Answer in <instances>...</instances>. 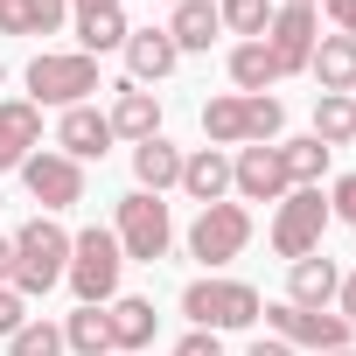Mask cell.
<instances>
[{"instance_id": "cell-40", "label": "cell", "mask_w": 356, "mask_h": 356, "mask_svg": "<svg viewBox=\"0 0 356 356\" xmlns=\"http://www.w3.org/2000/svg\"><path fill=\"white\" fill-rule=\"evenodd\" d=\"M280 8H321V0H280Z\"/></svg>"}, {"instance_id": "cell-21", "label": "cell", "mask_w": 356, "mask_h": 356, "mask_svg": "<svg viewBox=\"0 0 356 356\" xmlns=\"http://www.w3.org/2000/svg\"><path fill=\"white\" fill-rule=\"evenodd\" d=\"M70 22V0H0V35H56Z\"/></svg>"}, {"instance_id": "cell-33", "label": "cell", "mask_w": 356, "mask_h": 356, "mask_svg": "<svg viewBox=\"0 0 356 356\" xmlns=\"http://www.w3.org/2000/svg\"><path fill=\"white\" fill-rule=\"evenodd\" d=\"M22 321H29V300H22L15 286H0V335H15Z\"/></svg>"}, {"instance_id": "cell-24", "label": "cell", "mask_w": 356, "mask_h": 356, "mask_svg": "<svg viewBox=\"0 0 356 356\" xmlns=\"http://www.w3.org/2000/svg\"><path fill=\"white\" fill-rule=\"evenodd\" d=\"M231 84H238L245 98L273 91V84H280V63H273V49H266V42H238V49H231Z\"/></svg>"}, {"instance_id": "cell-12", "label": "cell", "mask_w": 356, "mask_h": 356, "mask_svg": "<svg viewBox=\"0 0 356 356\" xmlns=\"http://www.w3.org/2000/svg\"><path fill=\"white\" fill-rule=\"evenodd\" d=\"M105 147H112V119H105L98 105H70V112L56 119V154H70L77 168H84V161H105Z\"/></svg>"}, {"instance_id": "cell-30", "label": "cell", "mask_w": 356, "mask_h": 356, "mask_svg": "<svg viewBox=\"0 0 356 356\" xmlns=\"http://www.w3.org/2000/svg\"><path fill=\"white\" fill-rule=\"evenodd\" d=\"M8 356H63V328L42 321V314H29V321L8 335Z\"/></svg>"}, {"instance_id": "cell-3", "label": "cell", "mask_w": 356, "mask_h": 356, "mask_svg": "<svg viewBox=\"0 0 356 356\" xmlns=\"http://www.w3.org/2000/svg\"><path fill=\"white\" fill-rule=\"evenodd\" d=\"M119 273H126V252H119V238L112 231H77L70 238V293H77V307H105V300H119Z\"/></svg>"}, {"instance_id": "cell-44", "label": "cell", "mask_w": 356, "mask_h": 356, "mask_svg": "<svg viewBox=\"0 0 356 356\" xmlns=\"http://www.w3.org/2000/svg\"><path fill=\"white\" fill-rule=\"evenodd\" d=\"M349 105H356V91H349Z\"/></svg>"}, {"instance_id": "cell-7", "label": "cell", "mask_w": 356, "mask_h": 356, "mask_svg": "<svg viewBox=\"0 0 356 356\" xmlns=\"http://www.w3.org/2000/svg\"><path fill=\"white\" fill-rule=\"evenodd\" d=\"M245 245H252V210H245V203H210V210H196V224H189V259H203V266L217 273V266H231Z\"/></svg>"}, {"instance_id": "cell-38", "label": "cell", "mask_w": 356, "mask_h": 356, "mask_svg": "<svg viewBox=\"0 0 356 356\" xmlns=\"http://www.w3.org/2000/svg\"><path fill=\"white\" fill-rule=\"evenodd\" d=\"M15 280V238H0V286Z\"/></svg>"}, {"instance_id": "cell-27", "label": "cell", "mask_w": 356, "mask_h": 356, "mask_svg": "<svg viewBox=\"0 0 356 356\" xmlns=\"http://www.w3.org/2000/svg\"><path fill=\"white\" fill-rule=\"evenodd\" d=\"M63 349H77V356H119V349H112L105 307H77V314L63 321Z\"/></svg>"}, {"instance_id": "cell-13", "label": "cell", "mask_w": 356, "mask_h": 356, "mask_svg": "<svg viewBox=\"0 0 356 356\" xmlns=\"http://www.w3.org/2000/svg\"><path fill=\"white\" fill-rule=\"evenodd\" d=\"M175 189H182L189 203H224L231 196V154L224 147H196V154H182V182H175Z\"/></svg>"}, {"instance_id": "cell-28", "label": "cell", "mask_w": 356, "mask_h": 356, "mask_svg": "<svg viewBox=\"0 0 356 356\" xmlns=\"http://www.w3.org/2000/svg\"><path fill=\"white\" fill-rule=\"evenodd\" d=\"M203 140L210 147H245V98H210L203 105Z\"/></svg>"}, {"instance_id": "cell-20", "label": "cell", "mask_w": 356, "mask_h": 356, "mask_svg": "<svg viewBox=\"0 0 356 356\" xmlns=\"http://www.w3.org/2000/svg\"><path fill=\"white\" fill-rule=\"evenodd\" d=\"M105 321H112V349L119 356H133V349H147L154 342V300H140V293H119V300H105Z\"/></svg>"}, {"instance_id": "cell-15", "label": "cell", "mask_w": 356, "mask_h": 356, "mask_svg": "<svg viewBox=\"0 0 356 356\" xmlns=\"http://www.w3.org/2000/svg\"><path fill=\"white\" fill-rule=\"evenodd\" d=\"M105 119H112V140H133V147H140V140L161 133V98H154L147 84H119Z\"/></svg>"}, {"instance_id": "cell-41", "label": "cell", "mask_w": 356, "mask_h": 356, "mask_svg": "<svg viewBox=\"0 0 356 356\" xmlns=\"http://www.w3.org/2000/svg\"><path fill=\"white\" fill-rule=\"evenodd\" d=\"M321 356H356V349H321Z\"/></svg>"}, {"instance_id": "cell-25", "label": "cell", "mask_w": 356, "mask_h": 356, "mask_svg": "<svg viewBox=\"0 0 356 356\" xmlns=\"http://www.w3.org/2000/svg\"><path fill=\"white\" fill-rule=\"evenodd\" d=\"M280 147V168H286V182L293 189H321V168H328V147L307 133V140H273Z\"/></svg>"}, {"instance_id": "cell-37", "label": "cell", "mask_w": 356, "mask_h": 356, "mask_svg": "<svg viewBox=\"0 0 356 356\" xmlns=\"http://www.w3.org/2000/svg\"><path fill=\"white\" fill-rule=\"evenodd\" d=\"M245 356H293V349H286V342H280V335H259V342H252V349H245Z\"/></svg>"}, {"instance_id": "cell-26", "label": "cell", "mask_w": 356, "mask_h": 356, "mask_svg": "<svg viewBox=\"0 0 356 356\" xmlns=\"http://www.w3.org/2000/svg\"><path fill=\"white\" fill-rule=\"evenodd\" d=\"M314 140H321L328 154L356 140V105H349L342 91H321V98H314Z\"/></svg>"}, {"instance_id": "cell-4", "label": "cell", "mask_w": 356, "mask_h": 356, "mask_svg": "<svg viewBox=\"0 0 356 356\" xmlns=\"http://www.w3.org/2000/svg\"><path fill=\"white\" fill-rule=\"evenodd\" d=\"M91 91H98V56H84V49H42L35 63H29V105H91Z\"/></svg>"}, {"instance_id": "cell-29", "label": "cell", "mask_w": 356, "mask_h": 356, "mask_svg": "<svg viewBox=\"0 0 356 356\" xmlns=\"http://www.w3.org/2000/svg\"><path fill=\"white\" fill-rule=\"evenodd\" d=\"M238 98H245V91H238ZM280 126H286V105H280L273 91L245 98V147H273V140H280Z\"/></svg>"}, {"instance_id": "cell-39", "label": "cell", "mask_w": 356, "mask_h": 356, "mask_svg": "<svg viewBox=\"0 0 356 356\" xmlns=\"http://www.w3.org/2000/svg\"><path fill=\"white\" fill-rule=\"evenodd\" d=\"M70 8H77V15H91V8H119V0H70Z\"/></svg>"}, {"instance_id": "cell-19", "label": "cell", "mask_w": 356, "mask_h": 356, "mask_svg": "<svg viewBox=\"0 0 356 356\" xmlns=\"http://www.w3.org/2000/svg\"><path fill=\"white\" fill-rule=\"evenodd\" d=\"M133 182L147 189V196H168L175 182H182V147H175V140H140L133 147Z\"/></svg>"}, {"instance_id": "cell-32", "label": "cell", "mask_w": 356, "mask_h": 356, "mask_svg": "<svg viewBox=\"0 0 356 356\" xmlns=\"http://www.w3.org/2000/svg\"><path fill=\"white\" fill-rule=\"evenodd\" d=\"M328 217H342V224L356 231V175H342V182L328 189Z\"/></svg>"}, {"instance_id": "cell-6", "label": "cell", "mask_w": 356, "mask_h": 356, "mask_svg": "<svg viewBox=\"0 0 356 356\" xmlns=\"http://www.w3.org/2000/svg\"><path fill=\"white\" fill-rule=\"evenodd\" d=\"M321 231H328V196L321 189H286L280 210H273V252L293 266V259L321 252Z\"/></svg>"}, {"instance_id": "cell-8", "label": "cell", "mask_w": 356, "mask_h": 356, "mask_svg": "<svg viewBox=\"0 0 356 356\" xmlns=\"http://www.w3.org/2000/svg\"><path fill=\"white\" fill-rule=\"evenodd\" d=\"M266 328L286 342V349H349L356 342V328L342 321V314H328V307H293V300H273L266 307Z\"/></svg>"}, {"instance_id": "cell-42", "label": "cell", "mask_w": 356, "mask_h": 356, "mask_svg": "<svg viewBox=\"0 0 356 356\" xmlns=\"http://www.w3.org/2000/svg\"><path fill=\"white\" fill-rule=\"evenodd\" d=\"M0 84H8V70H0Z\"/></svg>"}, {"instance_id": "cell-43", "label": "cell", "mask_w": 356, "mask_h": 356, "mask_svg": "<svg viewBox=\"0 0 356 356\" xmlns=\"http://www.w3.org/2000/svg\"><path fill=\"white\" fill-rule=\"evenodd\" d=\"M168 356H182V349H168Z\"/></svg>"}, {"instance_id": "cell-14", "label": "cell", "mask_w": 356, "mask_h": 356, "mask_svg": "<svg viewBox=\"0 0 356 356\" xmlns=\"http://www.w3.org/2000/svg\"><path fill=\"white\" fill-rule=\"evenodd\" d=\"M175 63H182V49H175L168 29H133L126 35V84H161Z\"/></svg>"}, {"instance_id": "cell-35", "label": "cell", "mask_w": 356, "mask_h": 356, "mask_svg": "<svg viewBox=\"0 0 356 356\" xmlns=\"http://www.w3.org/2000/svg\"><path fill=\"white\" fill-rule=\"evenodd\" d=\"M321 8H328V22H335V29L356 42V0H321Z\"/></svg>"}, {"instance_id": "cell-10", "label": "cell", "mask_w": 356, "mask_h": 356, "mask_svg": "<svg viewBox=\"0 0 356 356\" xmlns=\"http://www.w3.org/2000/svg\"><path fill=\"white\" fill-rule=\"evenodd\" d=\"M22 182H29V196L42 203V217L84 203V168H77L70 154H29V161H22Z\"/></svg>"}, {"instance_id": "cell-1", "label": "cell", "mask_w": 356, "mask_h": 356, "mask_svg": "<svg viewBox=\"0 0 356 356\" xmlns=\"http://www.w3.org/2000/svg\"><path fill=\"white\" fill-rule=\"evenodd\" d=\"M70 273V231L56 224V217H29L22 231H15V293L22 300H42L56 280Z\"/></svg>"}, {"instance_id": "cell-5", "label": "cell", "mask_w": 356, "mask_h": 356, "mask_svg": "<svg viewBox=\"0 0 356 356\" xmlns=\"http://www.w3.org/2000/svg\"><path fill=\"white\" fill-rule=\"evenodd\" d=\"M112 238H119V252H126V259L154 266V259H168V245H175V217H168V203H161V196L133 189V196H119Z\"/></svg>"}, {"instance_id": "cell-16", "label": "cell", "mask_w": 356, "mask_h": 356, "mask_svg": "<svg viewBox=\"0 0 356 356\" xmlns=\"http://www.w3.org/2000/svg\"><path fill=\"white\" fill-rule=\"evenodd\" d=\"M35 147H42V105L0 98V168H22Z\"/></svg>"}, {"instance_id": "cell-9", "label": "cell", "mask_w": 356, "mask_h": 356, "mask_svg": "<svg viewBox=\"0 0 356 356\" xmlns=\"http://www.w3.org/2000/svg\"><path fill=\"white\" fill-rule=\"evenodd\" d=\"M259 42L273 49L280 77L307 70V56H314V42H321V8H273V22H266V35H259Z\"/></svg>"}, {"instance_id": "cell-34", "label": "cell", "mask_w": 356, "mask_h": 356, "mask_svg": "<svg viewBox=\"0 0 356 356\" xmlns=\"http://www.w3.org/2000/svg\"><path fill=\"white\" fill-rule=\"evenodd\" d=\"M175 349H182V356H224V342H217L210 328H189V335L175 342Z\"/></svg>"}, {"instance_id": "cell-31", "label": "cell", "mask_w": 356, "mask_h": 356, "mask_svg": "<svg viewBox=\"0 0 356 356\" xmlns=\"http://www.w3.org/2000/svg\"><path fill=\"white\" fill-rule=\"evenodd\" d=\"M217 15H224V29H231V35L259 42V35H266V22H273V0H217Z\"/></svg>"}, {"instance_id": "cell-23", "label": "cell", "mask_w": 356, "mask_h": 356, "mask_svg": "<svg viewBox=\"0 0 356 356\" xmlns=\"http://www.w3.org/2000/svg\"><path fill=\"white\" fill-rule=\"evenodd\" d=\"M126 35H133L126 8H91V15H77V49H84V56H105V49H126Z\"/></svg>"}, {"instance_id": "cell-11", "label": "cell", "mask_w": 356, "mask_h": 356, "mask_svg": "<svg viewBox=\"0 0 356 356\" xmlns=\"http://www.w3.org/2000/svg\"><path fill=\"white\" fill-rule=\"evenodd\" d=\"M231 189H238V203H280L293 189L286 168H280V147H238L231 154Z\"/></svg>"}, {"instance_id": "cell-22", "label": "cell", "mask_w": 356, "mask_h": 356, "mask_svg": "<svg viewBox=\"0 0 356 356\" xmlns=\"http://www.w3.org/2000/svg\"><path fill=\"white\" fill-rule=\"evenodd\" d=\"M307 70H314L321 91H342V98H349V91H356V42H349V35H321L314 56H307Z\"/></svg>"}, {"instance_id": "cell-18", "label": "cell", "mask_w": 356, "mask_h": 356, "mask_svg": "<svg viewBox=\"0 0 356 356\" xmlns=\"http://www.w3.org/2000/svg\"><path fill=\"white\" fill-rule=\"evenodd\" d=\"M335 286H342V273H335L328 252H307V259L286 266V300H293V307H328Z\"/></svg>"}, {"instance_id": "cell-36", "label": "cell", "mask_w": 356, "mask_h": 356, "mask_svg": "<svg viewBox=\"0 0 356 356\" xmlns=\"http://www.w3.org/2000/svg\"><path fill=\"white\" fill-rule=\"evenodd\" d=\"M335 307H342V321L356 328V273H342V286H335Z\"/></svg>"}, {"instance_id": "cell-2", "label": "cell", "mask_w": 356, "mask_h": 356, "mask_svg": "<svg viewBox=\"0 0 356 356\" xmlns=\"http://www.w3.org/2000/svg\"><path fill=\"white\" fill-rule=\"evenodd\" d=\"M182 314H189V328L231 335V328H252V321L266 314V300H259V286H245V280H217V273H203V280L182 286Z\"/></svg>"}, {"instance_id": "cell-17", "label": "cell", "mask_w": 356, "mask_h": 356, "mask_svg": "<svg viewBox=\"0 0 356 356\" xmlns=\"http://www.w3.org/2000/svg\"><path fill=\"white\" fill-rule=\"evenodd\" d=\"M168 35L182 56H203L217 35H224V15H217V0H175V15H168Z\"/></svg>"}]
</instances>
